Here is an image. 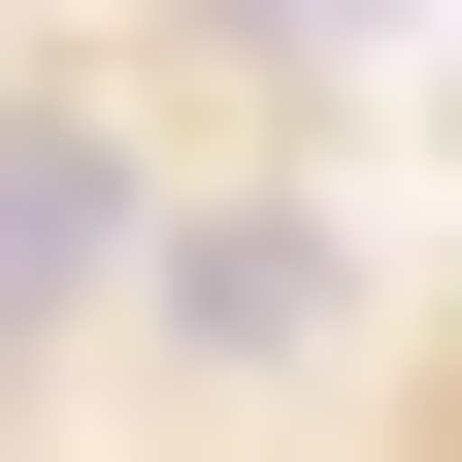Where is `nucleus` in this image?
<instances>
[{"mask_svg":"<svg viewBox=\"0 0 462 462\" xmlns=\"http://www.w3.org/2000/svg\"><path fill=\"white\" fill-rule=\"evenodd\" d=\"M165 330L199 364H330V231H165Z\"/></svg>","mask_w":462,"mask_h":462,"instance_id":"f03ea898","label":"nucleus"},{"mask_svg":"<svg viewBox=\"0 0 462 462\" xmlns=\"http://www.w3.org/2000/svg\"><path fill=\"white\" fill-rule=\"evenodd\" d=\"M99 264H133V165L0 99V364H67V298H99Z\"/></svg>","mask_w":462,"mask_h":462,"instance_id":"f257e3e1","label":"nucleus"}]
</instances>
